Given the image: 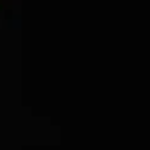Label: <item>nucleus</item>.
Returning a JSON list of instances; mask_svg holds the SVG:
<instances>
[]
</instances>
